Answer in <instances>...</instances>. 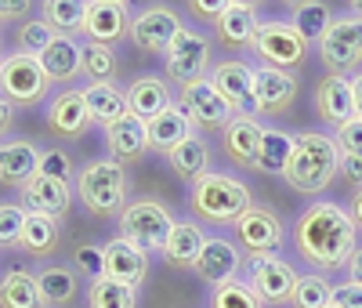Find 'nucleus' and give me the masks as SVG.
<instances>
[{
	"mask_svg": "<svg viewBox=\"0 0 362 308\" xmlns=\"http://www.w3.org/2000/svg\"><path fill=\"white\" fill-rule=\"evenodd\" d=\"M105 145L112 152V160H119V164L145 160L148 149H153V142H148V123L127 113L124 120H116L112 127H105Z\"/></svg>",
	"mask_w": 362,
	"mask_h": 308,
	"instance_id": "21",
	"label": "nucleus"
},
{
	"mask_svg": "<svg viewBox=\"0 0 362 308\" xmlns=\"http://www.w3.org/2000/svg\"><path fill=\"white\" fill-rule=\"evenodd\" d=\"M355 11H358V18H362V4H358V8H355Z\"/></svg>",
	"mask_w": 362,
	"mask_h": 308,
	"instance_id": "55",
	"label": "nucleus"
},
{
	"mask_svg": "<svg viewBox=\"0 0 362 308\" xmlns=\"http://www.w3.org/2000/svg\"><path fill=\"white\" fill-rule=\"evenodd\" d=\"M37 287H40L44 304L62 308V304H73V301H76L80 280H76V272L66 268V265H47V268L37 272Z\"/></svg>",
	"mask_w": 362,
	"mask_h": 308,
	"instance_id": "34",
	"label": "nucleus"
},
{
	"mask_svg": "<svg viewBox=\"0 0 362 308\" xmlns=\"http://www.w3.org/2000/svg\"><path fill=\"white\" fill-rule=\"evenodd\" d=\"M102 275L112 280V283H124V287L138 290V283L148 275V254L138 251L134 243L116 236V239H109L102 246Z\"/></svg>",
	"mask_w": 362,
	"mask_h": 308,
	"instance_id": "19",
	"label": "nucleus"
},
{
	"mask_svg": "<svg viewBox=\"0 0 362 308\" xmlns=\"http://www.w3.org/2000/svg\"><path fill=\"white\" fill-rule=\"evenodd\" d=\"M51 80L44 76L37 55H4L0 62V98H8L11 105H40L44 95H47Z\"/></svg>",
	"mask_w": 362,
	"mask_h": 308,
	"instance_id": "6",
	"label": "nucleus"
},
{
	"mask_svg": "<svg viewBox=\"0 0 362 308\" xmlns=\"http://www.w3.org/2000/svg\"><path fill=\"white\" fill-rule=\"evenodd\" d=\"M206 69H210V40L196 33V29H181L167 51V76L177 87H185V84L203 80Z\"/></svg>",
	"mask_w": 362,
	"mask_h": 308,
	"instance_id": "12",
	"label": "nucleus"
},
{
	"mask_svg": "<svg viewBox=\"0 0 362 308\" xmlns=\"http://www.w3.org/2000/svg\"><path fill=\"white\" fill-rule=\"evenodd\" d=\"M40 171V149L29 138H4L0 142V185L22 189Z\"/></svg>",
	"mask_w": 362,
	"mask_h": 308,
	"instance_id": "23",
	"label": "nucleus"
},
{
	"mask_svg": "<svg viewBox=\"0 0 362 308\" xmlns=\"http://www.w3.org/2000/svg\"><path fill=\"white\" fill-rule=\"evenodd\" d=\"M210 84L218 87V95L232 105V113H247L254 109V66L239 58H225L210 69Z\"/></svg>",
	"mask_w": 362,
	"mask_h": 308,
	"instance_id": "17",
	"label": "nucleus"
},
{
	"mask_svg": "<svg viewBox=\"0 0 362 308\" xmlns=\"http://www.w3.org/2000/svg\"><path fill=\"white\" fill-rule=\"evenodd\" d=\"M293 246L312 268L337 272L358 251V229L348 207L334 200H315L297 214L293 222Z\"/></svg>",
	"mask_w": 362,
	"mask_h": 308,
	"instance_id": "1",
	"label": "nucleus"
},
{
	"mask_svg": "<svg viewBox=\"0 0 362 308\" xmlns=\"http://www.w3.org/2000/svg\"><path fill=\"white\" fill-rule=\"evenodd\" d=\"M87 308H138V290L98 275L87 287Z\"/></svg>",
	"mask_w": 362,
	"mask_h": 308,
	"instance_id": "39",
	"label": "nucleus"
},
{
	"mask_svg": "<svg viewBox=\"0 0 362 308\" xmlns=\"http://www.w3.org/2000/svg\"><path fill=\"white\" fill-rule=\"evenodd\" d=\"M344 268H348V283H358V287H362V246L351 254V261H348Z\"/></svg>",
	"mask_w": 362,
	"mask_h": 308,
	"instance_id": "50",
	"label": "nucleus"
},
{
	"mask_svg": "<svg viewBox=\"0 0 362 308\" xmlns=\"http://www.w3.org/2000/svg\"><path fill=\"white\" fill-rule=\"evenodd\" d=\"M62 243V225L44 214H25V225L18 236V251L29 258H51Z\"/></svg>",
	"mask_w": 362,
	"mask_h": 308,
	"instance_id": "30",
	"label": "nucleus"
},
{
	"mask_svg": "<svg viewBox=\"0 0 362 308\" xmlns=\"http://www.w3.org/2000/svg\"><path fill=\"white\" fill-rule=\"evenodd\" d=\"M297 76L293 73H283V69H272V66H261L254 69V109L264 113V116H279V113H290V105L297 102Z\"/></svg>",
	"mask_w": 362,
	"mask_h": 308,
	"instance_id": "18",
	"label": "nucleus"
},
{
	"mask_svg": "<svg viewBox=\"0 0 362 308\" xmlns=\"http://www.w3.org/2000/svg\"><path fill=\"white\" fill-rule=\"evenodd\" d=\"M181 18H177V11L174 8H167V4H148V8H141L134 18H131V44L138 47V51H153V55H167L170 51V44L177 40V33H181Z\"/></svg>",
	"mask_w": 362,
	"mask_h": 308,
	"instance_id": "11",
	"label": "nucleus"
},
{
	"mask_svg": "<svg viewBox=\"0 0 362 308\" xmlns=\"http://www.w3.org/2000/svg\"><path fill=\"white\" fill-rule=\"evenodd\" d=\"M348 214H351L355 229H362V189H355V193H351V200H348Z\"/></svg>",
	"mask_w": 362,
	"mask_h": 308,
	"instance_id": "51",
	"label": "nucleus"
},
{
	"mask_svg": "<svg viewBox=\"0 0 362 308\" xmlns=\"http://www.w3.org/2000/svg\"><path fill=\"white\" fill-rule=\"evenodd\" d=\"M341 174L355 185V189H362V160H355V156H341Z\"/></svg>",
	"mask_w": 362,
	"mask_h": 308,
	"instance_id": "49",
	"label": "nucleus"
},
{
	"mask_svg": "<svg viewBox=\"0 0 362 308\" xmlns=\"http://www.w3.org/2000/svg\"><path fill=\"white\" fill-rule=\"evenodd\" d=\"M177 109L185 113L192 123L206 127V131H225L228 120L235 116L232 105L218 95V87L210 84V76H203V80H196V84H185V87H177Z\"/></svg>",
	"mask_w": 362,
	"mask_h": 308,
	"instance_id": "10",
	"label": "nucleus"
},
{
	"mask_svg": "<svg viewBox=\"0 0 362 308\" xmlns=\"http://www.w3.org/2000/svg\"><path fill=\"white\" fill-rule=\"evenodd\" d=\"M174 229L170 210L160 200H134L119 214V239L134 243L138 251H163V243Z\"/></svg>",
	"mask_w": 362,
	"mask_h": 308,
	"instance_id": "5",
	"label": "nucleus"
},
{
	"mask_svg": "<svg viewBox=\"0 0 362 308\" xmlns=\"http://www.w3.org/2000/svg\"><path fill=\"white\" fill-rule=\"evenodd\" d=\"M319 55L326 62V69L334 76L351 73L362 62V18L358 15H341L326 25V33L319 40Z\"/></svg>",
	"mask_w": 362,
	"mask_h": 308,
	"instance_id": "8",
	"label": "nucleus"
},
{
	"mask_svg": "<svg viewBox=\"0 0 362 308\" xmlns=\"http://www.w3.org/2000/svg\"><path fill=\"white\" fill-rule=\"evenodd\" d=\"M0 62H4V51H0Z\"/></svg>",
	"mask_w": 362,
	"mask_h": 308,
	"instance_id": "56",
	"label": "nucleus"
},
{
	"mask_svg": "<svg viewBox=\"0 0 362 308\" xmlns=\"http://www.w3.org/2000/svg\"><path fill=\"white\" fill-rule=\"evenodd\" d=\"M44 127L54 135V138H66V142H76L87 135L90 127V113H87V102H83V91L80 87H62L58 95L47 102L44 109Z\"/></svg>",
	"mask_w": 362,
	"mask_h": 308,
	"instance_id": "13",
	"label": "nucleus"
},
{
	"mask_svg": "<svg viewBox=\"0 0 362 308\" xmlns=\"http://www.w3.org/2000/svg\"><path fill=\"white\" fill-rule=\"evenodd\" d=\"M232 229H235L239 243L250 251V258L276 254L279 246H283V222H279V214L272 210V207H257V203H254Z\"/></svg>",
	"mask_w": 362,
	"mask_h": 308,
	"instance_id": "14",
	"label": "nucleus"
},
{
	"mask_svg": "<svg viewBox=\"0 0 362 308\" xmlns=\"http://www.w3.org/2000/svg\"><path fill=\"white\" fill-rule=\"evenodd\" d=\"M76 200L95 218H119L127 207V171L119 160H90L76 171Z\"/></svg>",
	"mask_w": 362,
	"mask_h": 308,
	"instance_id": "4",
	"label": "nucleus"
},
{
	"mask_svg": "<svg viewBox=\"0 0 362 308\" xmlns=\"http://www.w3.org/2000/svg\"><path fill=\"white\" fill-rule=\"evenodd\" d=\"M40 174L73 185V160L66 156L62 149H44V152H40Z\"/></svg>",
	"mask_w": 362,
	"mask_h": 308,
	"instance_id": "44",
	"label": "nucleus"
},
{
	"mask_svg": "<svg viewBox=\"0 0 362 308\" xmlns=\"http://www.w3.org/2000/svg\"><path fill=\"white\" fill-rule=\"evenodd\" d=\"M25 11H29V4H22V0H18V4H0V22L15 18V15H25Z\"/></svg>",
	"mask_w": 362,
	"mask_h": 308,
	"instance_id": "53",
	"label": "nucleus"
},
{
	"mask_svg": "<svg viewBox=\"0 0 362 308\" xmlns=\"http://www.w3.org/2000/svg\"><path fill=\"white\" fill-rule=\"evenodd\" d=\"M83 102H87L90 123H98V127H112L116 120L127 116V91H119L116 84H87Z\"/></svg>",
	"mask_w": 362,
	"mask_h": 308,
	"instance_id": "29",
	"label": "nucleus"
},
{
	"mask_svg": "<svg viewBox=\"0 0 362 308\" xmlns=\"http://www.w3.org/2000/svg\"><path fill=\"white\" fill-rule=\"evenodd\" d=\"M80 73H83V76H90V84H112V76L119 73L116 47H105V44H90V40H83V51H80Z\"/></svg>",
	"mask_w": 362,
	"mask_h": 308,
	"instance_id": "38",
	"label": "nucleus"
},
{
	"mask_svg": "<svg viewBox=\"0 0 362 308\" xmlns=\"http://www.w3.org/2000/svg\"><path fill=\"white\" fill-rule=\"evenodd\" d=\"M239 268H243V254H239L235 243L225 239V236H206L203 254H199V261L192 265V272L199 275L203 283H210V287H221V283L235 280Z\"/></svg>",
	"mask_w": 362,
	"mask_h": 308,
	"instance_id": "20",
	"label": "nucleus"
},
{
	"mask_svg": "<svg viewBox=\"0 0 362 308\" xmlns=\"http://www.w3.org/2000/svg\"><path fill=\"white\" fill-rule=\"evenodd\" d=\"M254 207L250 189L239 178L210 171L199 181H192L189 189V210L199 222H214V225H235L243 214Z\"/></svg>",
	"mask_w": 362,
	"mask_h": 308,
	"instance_id": "3",
	"label": "nucleus"
},
{
	"mask_svg": "<svg viewBox=\"0 0 362 308\" xmlns=\"http://www.w3.org/2000/svg\"><path fill=\"white\" fill-rule=\"evenodd\" d=\"M297 280H300V272L279 254H261V258H250L247 265V283L264 304H290Z\"/></svg>",
	"mask_w": 362,
	"mask_h": 308,
	"instance_id": "9",
	"label": "nucleus"
},
{
	"mask_svg": "<svg viewBox=\"0 0 362 308\" xmlns=\"http://www.w3.org/2000/svg\"><path fill=\"white\" fill-rule=\"evenodd\" d=\"M315 113L329 123V127H344L348 120H355V98H351V80L348 76H322L315 87Z\"/></svg>",
	"mask_w": 362,
	"mask_h": 308,
	"instance_id": "24",
	"label": "nucleus"
},
{
	"mask_svg": "<svg viewBox=\"0 0 362 308\" xmlns=\"http://www.w3.org/2000/svg\"><path fill=\"white\" fill-rule=\"evenodd\" d=\"M329 294H334V287H329L319 272H308L300 275L293 294H290V304L293 308H329Z\"/></svg>",
	"mask_w": 362,
	"mask_h": 308,
	"instance_id": "41",
	"label": "nucleus"
},
{
	"mask_svg": "<svg viewBox=\"0 0 362 308\" xmlns=\"http://www.w3.org/2000/svg\"><path fill=\"white\" fill-rule=\"evenodd\" d=\"M250 47L264 66L283 69V73H293L297 66H305V55H308V44L297 37V29L290 22H279V18L261 22Z\"/></svg>",
	"mask_w": 362,
	"mask_h": 308,
	"instance_id": "7",
	"label": "nucleus"
},
{
	"mask_svg": "<svg viewBox=\"0 0 362 308\" xmlns=\"http://www.w3.org/2000/svg\"><path fill=\"white\" fill-rule=\"evenodd\" d=\"M329 22H334V11L322 0H297V4H290V25L297 29V37L305 44H319Z\"/></svg>",
	"mask_w": 362,
	"mask_h": 308,
	"instance_id": "35",
	"label": "nucleus"
},
{
	"mask_svg": "<svg viewBox=\"0 0 362 308\" xmlns=\"http://www.w3.org/2000/svg\"><path fill=\"white\" fill-rule=\"evenodd\" d=\"M225 8H228V0H192V4H189L192 15H199V18H206V22H214V25H218V18L225 15Z\"/></svg>",
	"mask_w": 362,
	"mask_h": 308,
	"instance_id": "48",
	"label": "nucleus"
},
{
	"mask_svg": "<svg viewBox=\"0 0 362 308\" xmlns=\"http://www.w3.org/2000/svg\"><path fill=\"white\" fill-rule=\"evenodd\" d=\"M329 308H362V287L358 283H341L329 294Z\"/></svg>",
	"mask_w": 362,
	"mask_h": 308,
	"instance_id": "47",
	"label": "nucleus"
},
{
	"mask_svg": "<svg viewBox=\"0 0 362 308\" xmlns=\"http://www.w3.org/2000/svg\"><path fill=\"white\" fill-rule=\"evenodd\" d=\"M192 127H196V123L174 105V109L160 113L156 120H148V142H153L156 152H170V149H177L181 142H189L196 135Z\"/></svg>",
	"mask_w": 362,
	"mask_h": 308,
	"instance_id": "31",
	"label": "nucleus"
},
{
	"mask_svg": "<svg viewBox=\"0 0 362 308\" xmlns=\"http://www.w3.org/2000/svg\"><path fill=\"white\" fill-rule=\"evenodd\" d=\"M0 308H44L37 272H25V268L4 272V280H0Z\"/></svg>",
	"mask_w": 362,
	"mask_h": 308,
	"instance_id": "33",
	"label": "nucleus"
},
{
	"mask_svg": "<svg viewBox=\"0 0 362 308\" xmlns=\"http://www.w3.org/2000/svg\"><path fill=\"white\" fill-rule=\"evenodd\" d=\"M257 25H261V18H257L254 4H247V0H228V8L214 29H218V40L225 47H250Z\"/></svg>",
	"mask_w": 362,
	"mask_h": 308,
	"instance_id": "27",
	"label": "nucleus"
},
{
	"mask_svg": "<svg viewBox=\"0 0 362 308\" xmlns=\"http://www.w3.org/2000/svg\"><path fill=\"white\" fill-rule=\"evenodd\" d=\"M83 33L90 44H119L131 33V8L124 0H87V18H83Z\"/></svg>",
	"mask_w": 362,
	"mask_h": 308,
	"instance_id": "15",
	"label": "nucleus"
},
{
	"mask_svg": "<svg viewBox=\"0 0 362 308\" xmlns=\"http://www.w3.org/2000/svg\"><path fill=\"white\" fill-rule=\"evenodd\" d=\"M337 174H341V145H337V138H329L322 131L297 135L290 167L283 174L293 193H305V196L326 193Z\"/></svg>",
	"mask_w": 362,
	"mask_h": 308,
	"instance_id": "2",
	"label": "nucleus"
},
{
	"mask_svg": "<svg viewBox=\"0 0 362 308\" xmlns=\"http://www.w3.org/2000/svg\"><path fill=\"white\" fill-rule=\"evenodd\" d=\"M83 18H87V0H47L44 4V22L58 37L76 40V33H83Z\"/></svg>",
	"mask_w": 362,
	"mask_h": 308,
	"instance_id": "37",
	"label": "nucleus"
},
{
	"mask_svg": "<svg viewBox=\"0 0 362 308\" xmlns=\"http://www.w3.org/2000/svg\"><path fill=\"white\" fill-rule=\"evenodd\" d=\"M11 120H15V105H11L8 98H0V135H8Z\"/></svg>",
	"mask_w": 362,
	"mask_h": 308,
	"instance_id": "52",
	"label": "nucleus"
},
{
	"mask_svg": "<svg viewBox=\"0 0 362 308\" xmlns=\"http://www.w3.org/2000/svg\"><path fill=\"white\" fill-rule=\"evenodd\" d=\"M261 138H264V127L247 116V113H235L228 120V127L221 131V149L225 156L235 164V167H254L257 160V149H261Z\"/></svg>",
	"mask_w": 362,
	"mask_h": 308,
	"instance_id": "22",
	"label": "nucleus"
},
{
	"mask_svg": "<svg viewBox=\"0 0 362 308\" xmlns=\"http://www.w3.org/2000/svg\"><path fill=\"white\" fill-rule=\"evenodd\" d=\"M210 308H264V301L250 290L247 280H228L210 290Z\"/></svg>",
	"mask_w": 362,
	"mask_h": 308,
	"instance_id": "40",
	"label": "nucleus"
},
{
	"mask_svg": "<svg viewBox=\"0 0 362 308\" xmlns=\"http://www.w3.org/2000/svg\"><path fill=\"white\" fill-rule=\"evenodd\" d=\"M18 193H22V207L29 214H44V218H54V222H62L69 214V203H73V185L47 178L40 171L29 178Z\"/></svg>",
	"mask_w": 362,
	"mask_h": 308,
	"instance_id": "16",
	"label": "nucleus"
},
{
	"mask_svg": "<svg viewBox=\"0 0 362 308\" xmlns=\"http://www.w3.org/2000/svg\"><path fill=\"white\" fill-rule=\"evenodd\" d=\"M54 37H58V33H54L44 18H25V22L18 25V47H22V55H40Z\"/></svg>",
	"mask_w": 362,
	"mask_h": 308,
	"instance_id": "42",
	"label": "nucleus"
},
{
	"mask_svg": "<svg viewBox=\"0 0 362 308\" xmlns=\"http://www.w3.org/2000/svg\"><path fill=\"white\" fill-rule=\"evenodd\" d=\"M351 98H355V116L362 120V73L351 80Z\"/></svg>",
	"mask_w": 362,
	"mask_h": 308,
	"instance_id": "54",
	"label": "nucleus"
},
{
	"mask_svg": "<svg viewBox=\"0 0 362 308\" xmlns=\"http://www.w3.org/2000/svg\"><path fill=\"white\" fill-rule=\"evenodd\" d=\"M177 102L170 98V87H167V80L163 76H138V80H131V87H127V113L131 116H138V120H156L160 113H167V109H174Z\"/></svg>",
	"mask_w": 362,
	"mask_h": 308,
	"instance_id": "25",
	"label": "nucleus"
},
{
	"mask_svg": "<svg viewBox=\"0 0 362 308\" xmlns=\"http://www.w3.org/2000/svg\"><path fill=\"white\" fill-rule=\"evenodd\" d=\"M80 51H83V40H73V37H54L40 55V69L51 84H73L80 76Z\"/></svg>",
	"mask_w": 362,
	"mask_h": 308,
	"instance_id": "26",
	"label": "nucleus"
},
{
	"mask_svg": "<svg viewBox=\"0 0 362 308\" xmlns=\"http://www.w3.org/2000/svg\"><path fill=\"white\" fill-rule=\"evenodd\" d=\"M337 145H341V156H355L362 160V120H348L344 127L337 131Z\"/></svg>",
	"mask_w": 362,
	"mask_h": 308,
	"instance_id": "45",
	"label": "nucleus"
},
{
	"mask_svg": "<svg viewBox=\"0 0 362 308\" xmlns=\"http://www.w3.org/2000/svg\"><path fill=\"white\" fill-rule=\"evenodd\" d=\"M167 164L174 167V174L181 178V181H199L203 174H210V145L199 138V135H192L189 142H181L177 149H170L167 152Z\"/></svg>",
	"mask_w": 362,
	"mask_h": 308,
	"instance_id": "32",
	"label": "nucleus"
},
{
	"mask_svg": "<svg viewBox=\"0 0 362 308\" xmlns=\"http://www.w3.org/2000/svg\"><path fill=\"white\" fill-rule=\"evenodd\" d=\"M293 142H297V135H290V131H268L264 127L254 171H261V174H286L290 156H293Z\"/></svg>",
	"mask_w": 362,
	"mask_h": 308,
	"instance_id": "36",
	"label": "nucleus"
},
{
	"mask_svg": "<svg viewBox=\"0 0 362 308\" xmlns=\"http://www.w3.org/2000/svg\"><path fill=\"white\" fill-rule=\"evenodd\" d=\"M203 243H206V236H203V229L196 222H174V229H170L160 254L174 268H192L199 261V254H203Z\"/></svg>",
	"mask_w": 362,
	"mask_h": 308,
	"instance_id": "28",
	"label": "nucleus"
},
{
	"mask_svg": "<svg viewBox=\"0 0 362 308\" xmlns=\"http://www.w3.org/2000/svg\"><path fill=\"white\" fill-rule=\"evenodd\" d=\"M76 272H83L87 280L102 275V246H80L76 251Z\"/></svg>",
	"mask_w": 362,
	"mask_h": 308,
	"instance_id": "46",
	"label": "nucleus"
},
{
	"mask_svg": "<svg viewBox=\"0 0 362 308\" xmlns=\"http://www.w3.org/2000/svg\"><path fill=\"white\" fill-rule=\"evenodd\" d=\"M25 214L29 210L22 203H0V246H18Z\"/></svg>",
	"mask_w": 362,
	"mask_h": 308,
	"instance_id": "43",
	"label": "nucleus"
}]
</instances>
